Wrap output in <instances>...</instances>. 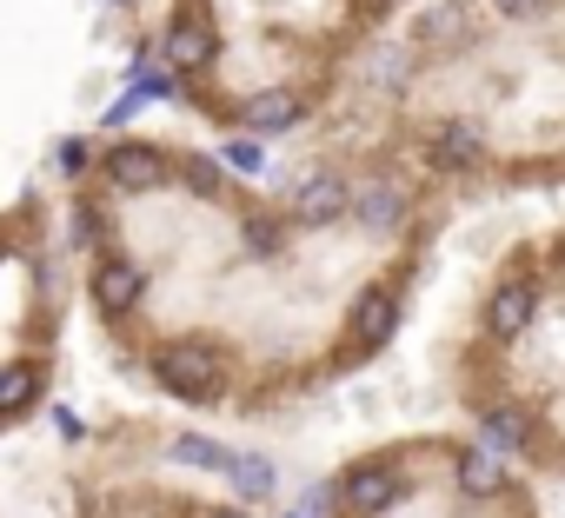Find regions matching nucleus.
<instances>
[{"instance_id": "obj_1", "label": "nucleus", "mask_w": 565, "mask_h": 518, "mask_svg": "<svg viewBox=\"0 0 565 518\" xmlns=\"http://www.w3.org/2000/svg\"><path fill=\"white\" fill-rule=\"evenodd\" d=\"M153 373H160V386H167L173 399H193V406H206V399L226 392V359H220V346H206V339H173V346H160Z\"/></svg>"}, {"instance_id": "obj_12", "label": "nucleus", "mask_w": 565, "mask_h": 518, "mask_svg": "<svg viewBox=\"0 0 565 518\" xmlns=\"http://www.w3.org/2000/svg\"><path fill=\"white\" fill-rule=\"evenodd\" d=\"M459 485H466L472 498H492V492L505 485V458H499V445H472V452L459 458Z\"/></svg>"}, {"instance_id": "obj_14", "label": "nucleus", "mask_w": 565, "mask_h": 518, "mask_svg": "<svg viewBox=\"0 0 565 518\" xmlns=\"http://www.w3.org/2000/svg\"><path fill=\"white\" fill-rule=\"evenodd\" d=\"M525 439H532V425H525V412H519V406H492V412H486V445L519 452Z\"/></svg>"}, {"instance_id": "obj_3", "label": "nucleus", "mask_w": 565, "mask_h": 518, "mask_svg": "<svg viewBox=\"0 0 565 518\" xmlns=\"http://www.w3.org/2000/svg\"><path fill=\"white\" fill-rule=\"evenodd\" d=\"M160 180H167V153H160V147L120 140V147L107 153V186H114V193H153Z\"/></svg>"}, {"instance_id": "obj_11", "label": "nucleus", "mask_w": 565, "mask_h": 518, "mask_svg": "<svg viewBox=\"0 0 565 518\" xmlns=\"http://www.w3.org/2000/svg\"><path fill=\"white\" fill-rule=\"evenodd\" d=\"M393 326H399L393 293H360V306H353V339H360V346H386Z\"/></svg>"}, {"instance_id": "obj_2", "label": "nucleus", "mask_w": 565, "mask_h": 518, "mask_svg": "<svg viewBox=\"0 0 565 518\" xmlns=\"http://www.w3.org/2000/svg\"><path fill=\"white\" fill-rule=\"evenodd\" d=\"M160 54H167V67H173V74H200V67H213L220 34H213V21H206L200 8H186V14L160 34Z\"/></svg>"}, {"instance_id": "obj_10", "label": "nucleus", "mask_w": 565, "mask_h": 518, "mask_svg": "<svg viewBox=\"0 0 565 518\" xmlns=\"http://www.w3.org/2000/svg\"><path fill=\"white\" fill-rule=\"evenodd\" d=\"M294 213H300V219H313V226H320V219H340V213H353V186H340L333 173H320V180H307V186H300Z\"/></svg>"}, {"instance_id": "obj_16", "label": "nucleus", "mask_w": 565, "mask_h": 518, "mask_svg": "<svg viewBox=\"0 0 565 518\" xmlns=\"http://www.w3.org/2000/svg\"><path fill=\"white\" fill-rule=\"evenodd\" d=\"M173 458H180V465H213V472H226V465H233V452H226V445L193 439V432H180V439H173Z\"/></svg>"}, {"instance_id": "obj_6", "label": "nucleus", "mask_w": 565, "mask_h": 518, "mask_svg": "<svg viewBox=\"0 0 565 518\" xmlns=\"http://www.w3.org/2000/svg\"><path fill=\"white\" fill-rule=\"evenodd\" d=\"M413 34H419V47H439V54L446 47H466L472 41V0H433Z\"/></svg>"}, {"instance_id": "obj_19", "label": "nucleus", "mask_w": 565, "mask_h": 518, "mask_svg": "<svg viewBox=\"0 0 565 518\" xmlns=\"http://www.w3.org/2000/svg\"><path fill=\"white\" fill-rule=\"evenodd\" d=\"M505 14H532V8H545V0H499Z\"/></svg>"}, {"instance_id": "obj_9", "label": "nucleus", "mask_w": 565, "mask_h": 518, "mask_svg": "<svg viewBox=\"0 0 565 518\" xmlns=\"http://www.w3.org/2000/svg\"><path fill=\"white\" fill-rule=\"evenodd\" d=\"M347 511H386L406 485H399V472H386V465H360V472H347Z\"/></svg>"}, {"instance_id": "obj_5", "label": "nucleus", "mask_w": 565, "mask_h": 518, "mask_svg": "<svg viewBox=\"0 0 565 518\" xmlns=\"http://www.w3.org/2000/svg\"><path fill=\"white\" fill-rule=\"evenodd\" d=\"M426 153H433L439 173H472V166L486 160V133H479L472 120H446V127L426 140Z\"/></svg>"}, {"instance_id": "obj_17", "label": "nucleus", "mask_w": 565, "mask_h": 518, "mask_svg": "<svg viewBox=\"0 0 565 518\" xmlns=\"http://www.w3.org/2000/svg\"><path fill=\"white\" fill-rule=\"evenodd\" d=\"M34 386H41V379H34V366H21V359H14L8 373H0V406H8V412H28Z\"/></svg>"}, {"instance_id": "obj_13", "label": "nucleus", "mask_w": 565, "mask_h": 518, "mask_svg": "<svg viewBox=\"0 0 565 518\" xmlns=\"http://www.w3.org/2000/svg\"><path fill=\"white\" fill-rule=\"evenodd\" d=\"M246 120L266 127V133H279V127H294V120H300V100H294L287 87H266V94L246 100Z\"/></svg>"}, {"instance_id": "obj_8", "label": "nucleus", "mask_w": 565, "mask_h": 518, "mask_svg": "<svg viewBox=\"0 0 565 518\" xmlns=\"http://www.w3.org/2000/svg\"><path fill=\"white\" fill-rule=\"evenodd\" d=\"M353 219L373 226V233H393L406 219V193L393 180H366V186H353Z\"/></svg>"}, {"instance_id": "obj_4", "label": "nucleus", "mask_w": 565, "mask_h": 518, "mask_svg": "<svg viewBox=\"0 0 565 518\" xmlns=\"http://www.w3.org/2000/svg\"><path fill=\"white\" fill-rule=\"evenodd\" d=\"M532 306H539V287L532 280H499L492 287V300H486V326H492V339H519L525 326H532Z\"/></svg>"}, {"instance_id": "obj_7", "label": "nucleus", "mask_w": 565, "mask_h": 518, "mask_svg": "<svg viewBox=\"0 0 565 518\" xmlns=\"http://www.w3.org/2000/svg\"><path fill=\"white\" fill-rule=\"evenodd\" d=\"M140 293H147V273L134 267V259H100V267H94L100 313H127V306H140Z\"/></svg>"}, {"instance_id": "obj_15", "label": "nucleus", "mask_w": 565, "mask_h": 518, "mask_svg": "<svg viewBox=\"0 0 565 518\" xmlns=\"http://www.w3.org/2000/svg\"><path fill=\"white\" fill-rule=\"evenodd\" d=\"M226 478H233L246 498H266V492H273V465H266V458H253V452H233Z\"/></svg>"}, {"instance_id": "obj_20", "label": "nucleus", "mask_w": 565, "mask_h": 518, "mask_svg": "<svg viewBox=\"0 0 565 518\" xmlns=\"http://www.w3.org/2000/svg\"><path fill=\"white\" fill-rule=\"evenodd\" d=\"M206 518H246V511H233V505H226V511H206Z\"/></svg>"}, {"instance_id": "obj_18", "label": "nucleus", "mask_w": 565, "mask_h": 518, "mask_svg": "<svg viewBox=\"0 0 565 518\" xmlns=\"http://www.w3.org/2000/svg\"><path fill=\"white\" fill-rule=\"evenodd\" d=\"M226 160H233L239 173H259V147H253V140H233V147H226Z\"/></svg>"}, {"instance_id": "obj_21", "label": "nucleus", "mask_w": 565, "mask_h": 518, "mask_svg": "<svg viewBox=\"0 0 565 518\" xmlns=\"http://www.w3.org/2000/svg\"><path fill=\"white\" fill-rule=\"evenodd\" d=\"M360 8H373V14H380V8H393V0H360Z\"/></svg>"}]
</instances>
